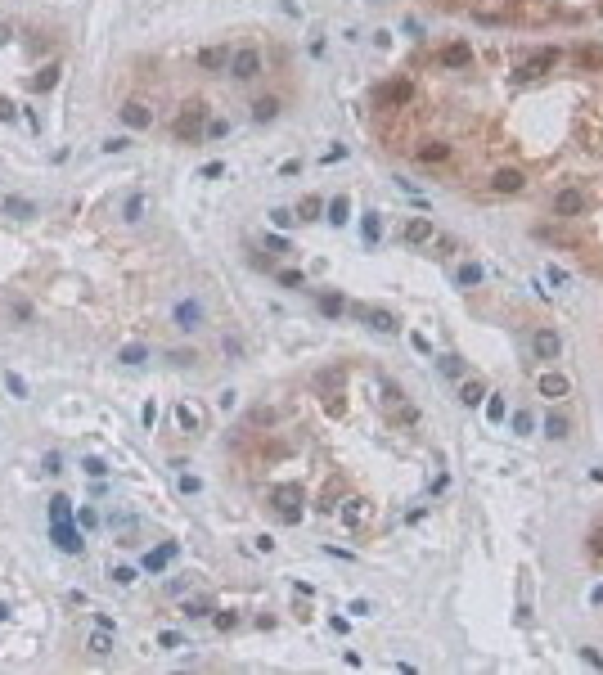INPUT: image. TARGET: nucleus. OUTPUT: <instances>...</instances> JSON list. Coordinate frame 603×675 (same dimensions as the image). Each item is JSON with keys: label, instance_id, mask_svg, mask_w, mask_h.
<instances>
[{"label": "nucleus", "instance_id": "4be33fe9", "mask_svg": "<svg viewBox=\"0 0 603 675\" xmlns=\"http://www.w3.org/2000/svg\"><path fill=\"white\" fill-rule=\"evenodd\" d=\"M369 324H374V329H383V334H397V320H392L387 311H369Z\"/></svg>", "mask_w": 603, "mask_h": 675}, {"label": "nucleus", "instance_id": "5701e85b", "mask_svg": "<svg viewBox=\"0 0 603 675\" xmlns=\"http://www.w3.org/2000/svg\"><path fill=\"white\" fill-rule=\"evenodd\" d=\"M199 320H203L199 306H180V329H199Z\"/></svg>", "mask_w": 603, "mask_h": 675}, {"label": "nucleus", "instance_id": "c756f323", "mask_svg": "<svg viewBox=\"0 0 603 675\" xmlns=\"http://www.w3.org/2000/svg\"><path fill=\"white\" fill-rule=\"evenodd\" d=\"M320 306H324L329 315H338V311H342V302H338V298H320Z\"/></svg>", "mask_w": 603, "mask_h": 675}, {"label": "nucleus", "instance_id": "412c9836", "mask_svg": "<svg viewBox=\"0 0 603 675\" xmlns=\"http://www.w3.org/2000/svg\"><path fill=\"white\" fill-rule=\"evenodd\" d=\"M459 284H464V288H473V284H482V266H477V262H469V266H464V270H459Z\"/></svg>", "mask_w": 603, "mask_h": 675}, {"label": "nucleus", "instance_id": "1a4fd4ad", "mask_svg": "<svg viewBox=\"0 0 603 675\" xmlns=\"http://www.w3.org/2000/svg\"><path fill=\"white\" fill-rule=\"evenodd\" d=\"M450 144L446 140H423V144H414V163H423V167H441V163H450Z\"/></svg>", "mask_w": 603, "mask_h": 675}, {"label": "nucleus", "instance_id": "9d476101", "mask_svg": "<svg viewBox=\"0 0 603 675\" xmlns=\"http://www.w3.org/2000/svg\"><path fill=\"white\" fill-rule=\"evenodd\" d=\"M536 387H540V397H549V401H563V397H572V378H563V374H540L536 378Z\"/></svg>", "mask_w": 603, "mask_h": 675}, {"label": "nucleus", "instance_id": "b1692460", "mask_svg": "<svg viewBox=\"0 0 603 675\" xmlns=\"http://www.w3.org/2000/svg\"><path fill=\"white\" fill-rule=\"evenodd\" d=\"M329 221H334V225L347 221V199H334V203H329Z\"/></svg>", "mask_w": 603, "mask_h": 675}, {"label": "nucleus", "instance_id": "ddd939ff", "mask_svg": "<svg viewBox=\"0 0 603 675\" xmlns=\"http://www.w3.org/2000/svg\"><path fill=\"white\" fill-rule=\"evenodd\" d=\"M279 108H284V100H279V95H262V100L252 104V117H257V122H275Z\"/></svg>", "mask_w": 603, "mask_h": 675}, {"label": "nucleus", "instance_id": "f8f14e48", "mask_svg": "<svg viewBox=\"0 0 603 675\" xmlns=\"http://www.w3.org/2000/svg\"><path fill=\"white\" fill-rule=\"evenodd\" d=\"M230 54H235L230 45H212V50L199 54V68L203 72H221V68H230Z\"/></svg>", "mask_w": 603, "mask_h": 675}, {"label": "nucleus", "instance_id": "a878e982", "mask_svg": "<svg viewBox=\"0 0 603 675\" xmlns=\"http://www.w3.org/2000/svg\"><path fill=\"white\" fill-rule=\"evenodd\" d=\"M527 428H532V414L518 410V414H513V433H527Z\"/></svg>", "mask_w": 603, "mask_h": 675}, {"label": "nucleus", "instance_id": "c85d7f7f", "mask_svg": "<svg viewBox=\"0 0 603 675\" xmlns=\"http://www.w3.org/2000/svg\"><path fill=\"white\" fill-rule=\"evenodd\" d=\"M216 626H221V630H230V626H239V617H235V612H221Z\"/></svg>", "mask_w": 603, "mask_h": 675}, {"label": "nucleus", "instance_id": "7ed1b4c3", "mask_svg": "<svg viewBox=\"0 0 603 675\" xmlns=\"http://www.w3.org/2000/svg\"><path fill=\"white\" fill-rule=\"evenodd\" d=\"M226 72H230L235 81L248 86V81H257V77L266 72V59H262V50H257V45H243V50L230 54V68H226Z\"/></svg>", "mask_w": 603, "mask_h": 675}, {"label": "nucleus", "instance_id": "6ab92c4d", "mask_svg": "<svg viewBox=\"0 0 603 675\" xmlns=\"http://www.w3.org/2000/svg\"><path fill=\"white\" fill-rule=\"evenodd\" d=\"M459 401L464 405H482L486 401V383H477V378H473V383H464L459 387Z\"/></svg>", "mask_w": 603, "mask_h": 675}, {"label": "nucleus", "instance_id": "f03ea898", "mask_svg": "<svg viewBox=\"0 0 603 675\" xmlns=\"http://www.w3.org/2000/svg\"><path fill=\"white\" fill-rule=\"evenodd\" d=\"M549 212L558 216V221H576V216L590 212V194H585L581 185H563V189L549 199Z\"/></svg>", "mask_w": 603, "mask_h": 675}, {"label": "nucleus", "instance_id": "a211bd4d", "mask_svg": "<svg viewBox=\"0 0 603 675\" xmlns=\"http://www.w3.org/2000/svg\"><path fill=\"white\" fill-rule=\"evenodd\" d=\"M365 513H369L365 500H347V505H342V522H347V527H361V522H365Z\"/></svg>", "mask_w": 603, "mask_h": 675}, {"label": "nucleus", "instance_id": "393cba45", "mask_svg": "<svg viewBox=\"0 0 603 675\" xmlns=\"http://www.w3.org/2000/svg\"><path fill=\"white\" fill-rule=\"evenodd\" d=\"M279 284H288V288H306V279H302V270H279Z\"/></svg>", "mask_w": 603, "mask_h": 675}, {"label": "nucleus", "instance_id": "aec40b11", "mask_svg": "<svg viewBox=\"0 0 603 675\" xmlns=\"http://www.w3.org/2000/svg\"><path fill=\"white\" fill-rule=\"evenodd\" d=\"M585 554H590V558H603V522L585 536Z\"/></svg>", "mask_w": 603, "mask_h": 675}, {"label": "nucleus", "instance_id": "6e6552de", "mask_svg": "<svg viewBox=\"0 0 603 675\" xmlns=\"http://www.w3.org/2000/svg\"><path fill=\"white\" fill-rule=\"evenodd\" d=\"M527 189V171L522 167H500L496 176H491V194H500V199H513V194Z\"/></svg>", "mask_w": 603, "mask_h": 675}, {"label": "nucleus", "instance_id": "4468645a", "mask_svg": "<svg viewBox=\"0 0 603 675\" xmlns=\"http://www.w3.org/2000/svg\"><path fill=\"white\" fill-rule=\"evenodd\" d=\"M122 122H127V127H149V122H153V113H149V104L131 100L127 108H122Z\"/></svg>", "mask_w": 603, "mask_h": 675}, {"label": "nucleus", "instance_id": "7c9ffc66", "mask_svg": "<svg viewBox=\"0 0 603 675\" xmlns=\"http://www.w3.org/2000/svg\"><path fill=\"white\" fill-rule=\"evenodd\" d=\"M590 599H595V604H603V585H599V590H595V594H590Z\"/></svg>", "mask_w": 603, "mask_h": 675}, {"label": "nucleus", "instance_id": "dca6fc26", "mask_svg": "<svg viewBox=\"0 0 603 675\" xmlns=\"http://www.w3.org/2000/svg\"><path fill=\"white\" fill-rule=\"evenodd\" d=\"M405 239H410V243H428V239H433V221H428V216L405 221Z\"/></svg>", "mask_w": 603, "mask_h": 675}, {"label": "nucleus", "instance_id": "20e7f679", "mask_svg": "<svg viewBox=\"0 0 603 675\" xmlns=\"http://www.w3.org/2000/svg\"><path fill=\"white\" fill-rule=\"evenodd\" d=\"M410 100H414V81H410V77H392L383 90H378V108H387V113L410 108Z\"/></svg>", "mask_w": 603, "mask_h": 675}, {"label": "nucleus", "instance_id": "f257e3e1", "mask_svg": "<svg viewBox=\"0 0 603 675\" xmlns=\"http://www.w3.org/2000/svg\"><path fill=\"white\" fill-rule=\"evenodd\" d=\"M203 117H207V104H203V100L185 104L180 117L171 122V135H176L180 144H199V140H203Z\"/></svg>", "mask_w": 603, "mask_h": 675}, {"label": "nucleus", "instance_id": "39448f33", "mask_svg": "<svg viewBox=\"0 0 603 675\" xmlns=\"http://www.w3.org/2000/svg\"><path fill=\"white\" fill-rule=\"evenodd\" d=\"M532 351H536V360L554 365L563 356V334H558V329H549V324H536L532 329Z\"/></svg>", "mask_w": 603, "mask_h": 675}, {"label": "nucleus", "instance_id": "cd10ccee", "mask_svg": "<svg viewBox=\"0 0 603 675\" xmlns=\"http://www.w3.org/2000/svg\"><path fill=\"white\" fill-rule=\"evenodd\" d=\"M581 657H585V662H590V667H595V671H603V657L595 653V648H581Z\"/></svg>", "mask_w": 603, "mask_h": 675}, {"label": "nucleus", "instance_id": "0eeeda50", "mask_svg": "<svg viewBox=\"0 0 603 675\" xmlns=\"http://www.w3.org/2000/svg\"><path fill=\"white\" fill-rule=\"evenodd\" d=\"M270 505H275V513H279L284 522H298V518H302V505H306V500H302V486H279L275 495H270Z\"/></svg>", "mask_w": 603, "mask_h": 675}, {"label": "nucleus", "instance_id": "9b49d317", "mask_svg": "<svg viewBox=\"0 0 603 675\" xmlns=\"http://www.w3.org/2000/svg\"><path fill=\"white\" fill-rule=\"evenodd\" d=\"M473 64V45L469 41H450L441 50V68H469Z\"/></svg>", "mask_w": 603, "mask_h": 675}, {"label": "nucleus", "instance_id": "f3484780", "mask_svg": "<svg viewBox=\"0 0 603 675\" xmlns=\"http://www.w3.org/2000/svg\"><path fill=\"white\" fill-rule=\"evenodd\" d=\"M545 437L568 441V437H572V419H568V414H549V419H545Z\"/></svg>", "mask_w": 603, "mask_h": 675}, {"label": "nucleus", "instance_id": "2eb2a0df", "mask_svg": "<svg viewBox=\"0 0 603 675\" xmlns=\"http://www.w3.org/2000/svg\"><path fill=\"white\" fill-rule=\"evenodd\" d=\"M576 68H581V72L603 68V45H576Z\"/></svg>", "mask_w": 603, "mask_h": 675}, {"label": "nucleus", "instance_id": "bb28decb", "mask_svg": "<svg viewBox=\"0 0 603 675\" xmlns=\"http://www.w3.org/2000/svg\"><path fill=\"white\" fill-rule=\"evenodd\" d=\"M90 648H95V653H100V657H104V653H113V644H108V635H95V640H90Z\"/></svg>", "mask_w": 603, "mask_h": 675}, {"label": "nucleus", "instance_id": "423d86ee", "mask_svg": "<svg viewBox=\"0 0 603 675\" xmlns=\"http://www.w3.org/2000/svg\"><path fill=\"white\" fill-rule=\"evenodd\" d=\"M558 50H554V45H540V50L527 59V64H518V81H536V77H545V72H554L558 68Z\"/></svg>", "mask_w": 603, "mask_h": 675}]
</instances>
